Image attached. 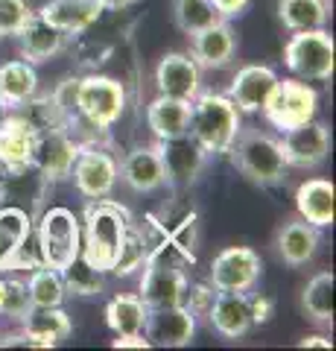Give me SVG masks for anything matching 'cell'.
Listing matches in <instances>:
<instances>
[{
  "mask_svg": "<svg viewBox=\"0 0 336 351\" xmlns=\"http://www.w3.org/2000/svg\"><path fill=\"white\" fill-rule=\"evenodd\" d=\"M146 311L149 307L144 304V299H140L138 293H117L105 304V325H108V331H112L114 337L144 334Z\"/></svg>",
  "mask_w": 336,
  "mask_h": 351,
  "instance_id": "cell-30",
  "label": "cell"
},
{
  "mask_svg": "<svg viewBox=\"0 0 336 351\" xmlns=\"http://www.w3.org/2000/svg\"><path fill=\"white\" fill-rule=\"evenodd\" d=\"M32 12L27 0H0V36H18Z\"/></svg>",
  "mask_w": 336,
  "mask_h": 351,
  "instance_id": "cell-40",
  "label": "cell"
},
{
  "mask_svg": "<svg viewBox=\"0 0 336 351\" xmlns=\"http://www.w3.org/2000/svg\"><path fill=\"white\" fill-rule=\"evenodd\" d=\"M27 290H29L32 307H56L64 302V295H68L62 272L53 267H38V269L27 272Z\"/></svg>",
  "mask_w": 336,
  "mask_h": 351,
  "instance_id": "cell-37",
  "label": "cell"
},
{
  "mask_svg": "<svg viewBox=\"0 0 336 351\" xmlns=\"http://www.w3.org/2000/svg\"><path fill=\"white\" fill-rule=\"evenodd\" d=\"M120 167V182L135 193H153L167 184L164 161H161L158 147H135L129 149L123 161H117Z\"/></svg>",
  "mask_w": 336,
  "mask_h": 351,
  "instance_id": "cell-17",
  "label": "cell"
},
{
  "mask_svg": "<svg viewBox=\"0 0 336 351\" xmlns=\"http://www.w3.org/2000/svg\"><path fill=\"white\" fill-rule=\"evenodd\" d=\"M296 211L316 228L333 226L336 214V188L328 179H307L296 188Z\"/></svg>",
  "mask_w": 336,
  "mask_h": 351,
  "instance_id": "cell-25",
  "label": "cell"
},
{
  "mask_svg": "<svg viewBox=\"0 0 336 351\" xmlns=\"http://www.w3.org/2000/svg\"><path fill=\"white\" fill-rule=\"evenodd\" d=\"M149 261V249H146V240L144 234H140L138 223L132 219L126 228V234L120 240V249H117V258H114V267H112V276L117 278H129L135 276V272H140L146 267Z\"/></svg>",
  "mask_w": 336,
  "mask_h": 351,
  "instance_id": "cell-36",
  "label": "cell"
},
{
  "mask_svg": "<svg viewBox=\"0 0 336 351\" xmlns=\"http://www.w3.org/2000/svg\"><path fill=\"white\" fill-rule=\"evenodd\" d=\"M77 88H79V80L73 76V80H62V82L50 91V97L56 100L59 112H62V117H64V126L77 123V120L82 117V114H79V103H77Z\"/></svg>",
  "mask_w": 336,
  "mask_h": 351,
  "instance_id": "cell-41",
  "label": "cell"
},
{
  "mask_svg": "<svg viewBox=\"0 0 336 351\" xmlns=\"http://www.w3.org/2000/svg\"><path fill=\"white\" fill-rule=\"evenodd\" d=\"M112 346H114V348H153L144 334H123V337H114Z\"/></svg>",
  "mask_w": 336,
  "mask_h": 351,
  "instance_id": "cell-45",
  "label": "cell"
},
{
  "mask_svg": "<svg viewBox=\"0 0 336 351\" xmlns=\"http://www.w3.org/2000/svg\"><path fill=\"white\" fill-rule=\"evenodd\" d=\"M70 179L85 199L112 196L117 182H120V167H117V158L112 156L108 144H103V141H96V144H79L77 161L70 167Z\"/></svg>",
  "mask_w": 336,
  "mask_h": 351,
  "instance_id": "cell-7",
  "label": "cell"
},
{
  "mask_svg": "<svg viewBox=\"0 0 336 351\" xmlns=\"http://www.w3.org/2000/svg\"><path fill=\"white\" fill-rule=\"evenodd\" d=\"M237 53V36L229 21H216L196 36H190V56L199 62L202 71L229 68Z\"/></svg>",
  "mask_w": 336,
  "mask_h": 351,
  "instance_id": "cell-18",
  "label": "cell"
},
{
  "mask_svg": "<svg viewBox=\"0 0 336 351\" xmlns=\"http://www.w3.org/2000/svg\"><path fill=\"white\" fill-rule=\"evenodd\" d=\"M229 152L234 156L237 170H240L248 182L260 184V188L284 182L287 161H284V152H281L278 138L266 135V132H257V129H248V132L237 135Z\"/></svg>",
  "mask_w": 336,
  "mask_h": 351,
  "instance_id": "cell-4",
  "label": "cell"
},
{
  "mask_svg": "<svg viewBox=\"0 0 336 351\" xmlns=\"http://www.w3.org/2000/svg\"><path fill=\"white\" fill-rule=\"evenodd\" d=\"M21 331H27L41 348H53L64 343L73 334V322L64 313V307H29V313L21 319Z\"/></svg>",
  "mask_w": 336,
  "mask_h": 351,
  "instance_id": "cell-26",
  "label": "cell"
},
{
  "mask_svg": "<svg viewBox=\"0 0 336 351\" xmlns=\"http://www.w3.org/2000/svg\"><path fill=\"white\" fill-rule=\"evenodd\" d=\"M316 114H319V91L305 80H296V76L292 80H278L263 106V117L281 132L307 123Z\"/></svg>",
  "mask_w": 336,
  "mask_h": 351,
  "instance_id": "cell-8",
  "label": "cell"
},
{
  "mask_svg": "<svg viewBox=\"0 0 336 351\" xmlns=\"http://www.w3.org/2000/svg\"><path fill=\"white\" fill-rule=\"evenodd\" d=\"M44 193H47V179L36 167H21V170H3L0 173V205H18L38 217L44 208Z\"/></svg>",
  "mask_w": 336,
  "mask_h": 351,
  "instance_id": "cell-19",
  "label": "cell"
},
{
  "mask_svg": "<svg viewBox=\"0 0 336 351\" xmlns=\"http://www.w3.org/2000/svg\"><path fill=\"white\" fill-rule=\"evenodd\" d=\"M77 103H79V114L88 120L94 129L112 132V126L126 112V88L120 80H114V76L88 73L79 80Z\"/></svg>",
  "mask_w": 336,
  "mask_h": 351,
  "instance_id": "cell-6",
  "label": "cell"
},
{
  "mask_svg": "<svg viewBox=\"0 0 336 351\" xmlns=\"http://www.w3.org/2000/svg\"><path fill=\"white\" fill-rule=\"evenodd\" d=\"M211 3L222 21H231V18H240L252 6V0H211Z\"/></svg>",
  "mask_w": 336,
  "mask_h": 351,
  "instance_id": "cell-44",
  "label": "cell"
},
{
  "mask_svg": "<svg viewBox=\"0 0 336 351\" xmlns=\"http://www.w3.org/2000/svg\"><path fill=\"white\" fill-rule=\"evenodd\" d=\"M59 272H62V281H64V290H68V295L91 299V295L105 293V272L94 269L82 255H77L68 263V267L59 269Z\"/></svg>",
  "mask_w": 336,
  "mask_h": 351,
  "instance_id": "cell-35",
  "label": "cell"
},
{
  "mask_svg": "<svg viewBox=\"0 0 336 351\" xmlns=\"http://www.w3.org/2000/svg\"><path fill=\"white\" fill-rule=\"evenodd\" d=\"M9 114H12V106H9V103L3 100V97H0V123H3V120H6Z\"/></svg>",
  "mask_w": 336,
  "mask_h": 351,
  "instance_id": "cell-48",
  "label": "cell"
},
{
  "mask_svg": "<svg viewBox=\"0 0 336 351\" xmlns=\"http://www.w3.org/2000/svg\"><path fill=\"white\" fill-rule=\"evenodd\" d=\"M333 56L336 44L328 29H305L292 32L284 44V64L296 80L305 82H324L333 76Z\"/></svg>",
  "mask_w": 336,
  "mask_h": 351,
  "instance_id": "cell-5",
  "label": "cell"
},
{
  "mask_svg": "<svg viewBox=\"0 0 336 351\" xmlns=\"http://www.w3.org/2000/svg\"><path fill=\"white\" fill-rule=\"evenodd\" d=\"M331 3L328 0H278V18L289 32L322 29L328 24Z\"/></svg>",
  "mask_w": 336,
  "mask_h": 351,
  "instance_id": "cell-32",
  "label": "cell"
},
{
  "mask_svg": "<svg viewBox=\"0 0 336 351\" xmlns=\"http://www.w3.org/2000/svg\"><path fill=\"white\" fill-rule=\"evenodd\" d=\"M32 147H36V132L12 112L0 123V164H3V170L29 167Z\"/></svg>",
  "mask_w": 336,
  "mask_h": 351,
  "instance_id": "cell-27",
  "label": "cell"
},
{
  "mask_svg": "<svg viewBox=\"0 0 336 351\" xmlns=\"http://www.w3.org/2000/svg\"><path fill=\"white\" fill-rule=\"evenodd\" d=\"M146 123L153 129L155 141H167V138H179L190 129V103L172 100V97H155L146 106Z\"/></svg>",
  "mask_w": 336,
  "mask_h": 351,
  "instance_id": "cell-28",
  "label": "cell"
},
{
  "mask_svg": "<svg viewBox=\"0 0 336 351\" xmlns=\"http://www.w3.org/2000/svg\"><path fill=\"white\" fill-rule=\"evenodd\" d=\"M155 147L161 152V161H164L167 184H172V188H190L205 170V161H208V152L202 149V144L190 132H184L179 138L155 141Z\"/></svg>",
  "mask_w": 336,
  "mask_h": 351,
  "instance_id": "cell-13",
  "label": "cell"
},
{
  "mask_svg": "<svg viewBox=\"0 0 336 351\" xmlns=\"http://www.w3.org/2000/svg\"><path fill=\"white\" fill-rule=\"evenodd\" d=\"M77 152H79V141L64 126L41 132V135H36V147H32V167L44 176L47 184L70 179Z\"/></svg>",
  "mask_w": 336,
  "mask_h": 351,
  "instance_id": "cell-12",
  "label": "cell"
},
{
  "mask_svg": "<svg viewBox=\"0 0 336 351\" xmlns=\"http://www.w3.org/2000/svg\"><path fill=\"white\" fill-rule=\"evenodd\" d=\"M322 228L310 226L307 219H287L284 226L278 228L275 234V249L284 263H289V267H305V263H310L313 258H316L319 252V243H322Z\"/></svg>",
  "mask_w": 336,
  "mask_h": 351,
  "instance_id": "cell-23",
  "label": "cell"
},
{
  "mask_svg": "<svg viewBox=\"0 0 336 351\" xmlns=\"http://www.w3.org/2000/svg\"><path fill=\"white\" fill-rule=\"evenodd\" d=\"M298 346H301V348H333V343H331V339L324 337V334H310V337L301 339Z\"/></svg>",
  "mask_w": 336,
  "mask_h": 351,
  "instance_id": "cell-46",
  "label": "cell"
},
{
  "mask_svg": "<svg viewBox=\"0 0 336 351\" xmlns=\"http://www.w3.org/2000/svg\"><path fill=\"white\" fill-rule=\"evenodd\" d=\"M0 173H3V164H0Z\"/></svg>",
  "mask_w": 336,
  "mask_h": 351,
  "instance_id": "cell-50",
  "label": "cell"
},
{
  "mask_svg": "<svg viewBox=\"0 0 336 351\" xmlns=\"http://www.w3.org/2000/svg\"><path fill=\"white\" fill-rule=\"evenodd\" d=\"M155 91L161 97L190 103L202 91V68L184 50H170L155 64Z\"/></svg>",
  "mask_w": 336,
  "mask_h": 351,
  "instance_id": "cell-11",
  "label": "cell"
},
{
  "mask_svg": "<svg viewBox=\"0 0 336 351\" xmlns=\"http://www.w3.org/2000/svg\"><path fill=\"white\" fill-rule=\"evenodd\" d=\"M103 9H108V12H120V9H126V6H132L135 0H96Z\"/></svg>",
  "mask_w": 336,
  "mask_h": 351,
  "instance_id": "cell-47",
  "label": "cell"
},
{
  "mask_svg": "<svg viewBox=\"0 0 336 351\" xmlns=\"http://www.w3.org/2000/svg\"><path fill=\"white\" fill-rule=\"evenodd\" d=\"M193 334H196V316H193L184 304L149 307V311H146L144 337L149 339V346L184 348V346H190Z\"/></svg>",
  "mask_w": 336,
  "mask_h": 351,
  "instance_id": "cell-15",
  "label": "cell"
},
{
  "mask_svg": "<svg viewBox=\"0 0 336 351\" xmlns=\"http://www.w3.org/2000/svg\"><path fill=\"white\" fill-rule=\"evenodd\" d=\"M132 211L126 205L108 199H88L82 211V249L79 255L91 263L94 269L100 272H112L117 249H120V240L126 234L129 223H132Z\"/></svg>",
  "mask_w": 336,
  "mask_h": 351,
  "instance_id": "cell-1",
  "label": "cell"
},
{
  "mask_svg": "<svg viewBox=\"0 0 336 351\" xmlns=\"http://www.w3.org/2000/svg\"><path fill=\"white\" fill-rule=\"evenodd\" d=\"M260 255L252 246H229L220 255H214L208 281L214 290H234V293H252L260 281Z\"/></svg>",
  "mask_w": 336,
  "mask_h": 351,
  "instance_id": "cell-9",
  "label": "cell"
},
{
  "mask_svg": "<svg viewBox=\"0 0 336 351\" xmlns=\"http://www.w3.org/2000/svg\"><path fill=\"white\" fill-rule=\"evenodd\" d=\"M12 112L24 120V123L36 132V135H41V132H50V129H59V126H64V117H62V112H59V106H56V100H53L50 94H32L29 100H24V103H18Z\"/></svg>",
  "mask_w": 336,
  "mask_h": 351,
  "instance_id": "cell-34",
  "label": "cell"
},
{
  "mask_svg": "<svg viewBox=\"0 0 336 351\" xmlns=\"http://www.w3.org/2000/svg\"><path fill=\"white\" fill-rule=\"evenodd\" d=\"M0 307H3V276H0Z\"/></svg>",
  "mask_w": 336,
  "mask_h": 351,
  "instance_id": "cell-49",
  "label": "cell"
},
{
  "mask_svg": "<svg viewBox=\"0 0 336 351\" xmlns=\"http://www.w3.org/2000/svg\"><path fill=\"white\" fill-rule=\"evenodd\" d=\"M29 290H27V278H18L15 272H9V278H3V307H0V316L6 319L21 322L29 313Z\"/></svg>",
  "mask_w": 336,
  "mask_h": 351,
  "instance_id": "cell-39",
  "label": "cell"
},
{
  "mask_svg": "<svg viewBox=\"0 0 336 351\" xmlns=\"http://www.w3.org/2000/svg\"><path fill=\"white\" fill-rule=\"evenodd\" d=\"M281 152H284L287 167L296 170H316L331 156V129L322 120H307L284 132L281 138Z\"/></svg>",
  "mask_w": 336,
  "mask_h": 351,
  "instance_id": "cell-10",
  "label": "cell"
},
{
  "mask_svg": "<svg viewBox=\"0 0 336 351\" xmlns=\"http://www.w3.org/2000/svg\"><path fill=\"white\" fill-rule=\"evenodd\" d=\"M32 234L41 252V263L53 269H64L82 249V219L64 205L41 208Z\"/></svg>",
  "mask_w": 336,
  "mask_h": 351,
  "instance_id": "cell-3",
  "label": "cell"
},
{
  "mask_svg": "<svg viewBox=\"0 0 336 351\" xmlns=\"http://www.w3.org/2000/svg\"><path fill=\"white\" fill-rule=\"evenodd\" d=\"M36 91H38V73H36V64L32 62L12 59V62L0 64V97L12 108L18 103L29 100Z\"/></svg>",
  "mask_w": 336,
  "mask_h": 351,
  "instance_id": "cell-31",
  "label": "cell"
},
{
  "mask_svg": "<svg viewBox=\"0 0 336 351\" xmlns=\"http://www.w3.org/2000/svg\"><path fill=\"white\" fill-rule=\"evenodd\" d=\"M190 135L199 141L208 156L229 152L243 132V112L231 103L229 94L199 91L190 100Z\"/></svg>",
  "mask_w": 336,
  "mask_h": 351,
  "instance_id": "cell-2",
  "label": "cell"
},
{
  "mask_svg": "<svg viewBox=\"0 0 336 351\" xmlns=\"http://www.w3.org/2000/svg\"><path fill=\"white\" fill-rule=\"evenodd\" d=\"M301 307L316 325L333 322V272H316L305 293H301Z\"/></svg>",
  "mask_w": 336,
  "mask_h": 351,
  "instance_id": "cell-33",
  "label": "cell"
},
{
  "mask_svg": "<svg viewBox=\"0 0 336 351\" xmlns=\"http://www.w3.org/2000/svg\"><path fill=\"white\" fill-rule=\"evenodd\" d=\"M188 284H190V278H188V272H184L181 263L146 261L138 295L144 299L146 307H170V304L184 302Z\"/></svg>",
  "mask_w": 336,
  "mask_h": 351,
  "instance_id": "cell-14",
  "label": "cell"
},
{
  "mask_svg": "<svg viewBox=\"0 0 336 351\" xmlns=\"http://www.w3.org/2000/svg\"><path fill=\"white\" fill-rule=\"evenodd\" d=\"M18 44H21V56L27 62L41 64V62H50L53 56H59L68 47V36L59 27L47 24L38 12H32L29 21L18 32Z\"/></svg>",
  "mask_w": 336,
  "mask_h": 351,
  "instance_id": "cell-24",
  "label": "cell"
},
{
  "mask_svg": "<svg viewBox=\"0 0 336 351\" xmlns=\"http://www.w3.org/2000/svg\"><path fill=\"white\" fill-rule=\"evenodd\" d=\"M208 322L225 339H243L255 328L252 311H248V293L216 290L211 311H208Z\"/></svg>",
  "mask_w": 336,
  "mask_h": 351,
  "instance_id": "cell-20",
  "label": "cell"
},
{
  "mask_svg": "<svg viewBox=\"0 0 336 351\" xmlns=\"http://www.w3.org/2000/svg\"><path fill=\"white\" fill-rule=\"evenodd\" d=\"M161 226L170 237L172 252L179 255L181 263H196V243H199V211L193 205L172 202L164 214H158Z\"/></svg>",
  "mask_w": 336,
  "mask_h": 351,
  "instance_id": "cell-22",
  "label": "cell"
},
{
  "mask_svg": "<svg viewBox=\"0 0 336 351\" xmlns=\"http://www.w3.org/2000/svg\"><path fill=\"white\" fill-rule=\"evenodd\" d=\"M248 311H252L255 325H266L275 316V302L269 295H248Z\"/></svg>",
  "mask_w": 336,
  "mask_h": 351,
  "instance_id": "cell-43",
  "label": "cell"
},
{
  "mask_svg": "<svg viewBox=\"0 0 336 351\" xmlns=\"http://www.w3.org/2000/svg\"><path fill=\"white\" fill-rule=\"evenodd\" d=\"M36 217L18 205H0V276L9 272L15 252L29 237Z\"/></svg>",
  "mask_w": 336,
  "mask_h": 351,
  "instance_id": "cell-29",
  "label": "cell"
},
{
  "mask_svg": "<svg viewBox=\"0 0 336 351\" xmlns=\"http://www.w3.org/2000/svg\"><path fill=\"white\" fill-rule=\"evenodd\" d=\"M216 290L211 287V281L205 284H188V293H184V307L193 313V316H208L211 311V302H214Z\"/></svg>",
  "mask_w": 336,
  "mask_h": 351,
  "instance_id": "cell-42",
  "label": "cell"
},
{
  "mask_svg": "<svg viewBox=\"0 0 336 351\" xmlns=\"http://www.w3.org/2000/svg\"><path fill=\"white\" fill-rule=\"evenodd\" d=\"M36 12L44 18L47 24L59 27L68 38H73V36L88 32L96 21L103 18L105 9L96 3V0H44L41 9H36Z\"/></svg>",
  "mask_w": 336,
  "mask_h": 351,
  "instance_id": "cell-21",
  "label": "cell"
},
{
  "mask_svg": "<svg viewBox=\"0 0 336 351\" xmlns=\"http://www.w3.org/2000/svg\"><path fill=\"white\" fill-rule=\"evenodd\" d=\"M172 18H176V27L184 36H196L205 27L222 21L211 0H172Z\"/></svg>",
  "mask_w": 336,
  "mask_h": 351,
  "instance_id": "cell-38",
  "label": "cell"
},
{
  "mask_svg": "<svg viewBox=\"0 0 336 351\" xmlns=\"http://www.w3.org/2000/svg\"><path fill=\"white\" fill-rule=\"evenodd\" d=\"M275 85H278V73L269 64H246V68H240L231 76L229 97L243 114H257L263 112Z\"/></svg>",
  "mask_w": 336,
  "mask_h": 351,
  "instance_id": "cell-16",
  "label": "cell"
}]
</instances>
